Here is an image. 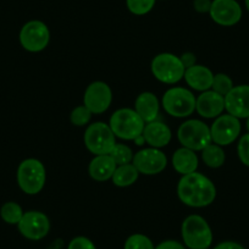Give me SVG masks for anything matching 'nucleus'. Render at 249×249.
<instances>
[{
	"instance_id": "24",
	"label": "nucleus",
	"mask_w": 249,
	"mask_h": 249,
	"mask_svg": "<svg viewBox=\"0 0 249 249\" xmlns=\"http://www.w3.org/2000/svg\"><path fill=\"white\" fill-rule=\"evenodd\" d=\"M23 214L22 208L15 202H8L1 207L0 209V216L6 224L10 225H18L20 220L22 219Z\"/></svg>"
},
{
	"instance_id": "14",
	"label": "nucleus",
	"mask_w": 249,
	"mask_h": 249,
	"mask_svg": "<svg viewBox=\"0 0 249 249\" xmlns=\"http://www.w3.org/2000/svg\"><path fill=\"white\" fill-rule=\"evenodd\" d=\"M209 15L222 27H232L242 18V8L237 0H213Z\"/></svg>"
},
{
	"instance_id": "7",
	"label": "nucleus",
	"mask_w": 249,
	"mask_h": 249,
	"mask_svg": "<svg viewBox=\"0 0 249 249\" xmlns=\"http://www.w3.org/2000/svg\"><path fill=\"white\" fill-rule=\"evenodd\" d=\"M196 97L191 90L182 87L170 88L162 97L164 110L172 117H187L196 110Z\"/></svg>"
},
{
	"instance_id": "33",
	"label": "nucleus",
	"mask_w": 249,
	"mask_h": 249,
	"mask_svg": "<svg viewBox=\"0 0 249 249\" xmlns=\"http://www.w3.org/2000/svg\"><path fill=\"white\" fill-rule=\"evenodd\" d=\"M179 59H181L182 64L186 69L192 68V66L196 65V55L193 53H184L179 56Z\"/></svg>"
},
{
	"instance_id": "6",
	"label": "nucleus",
	"mask_w": 249,
	"mask_h": 249,
	"mask_svg": "<svg viewBox=\"0 0 249 249\" xmlns=\"http://www.w3.org/2000/svg\"><path fill=\"white\" fill-rule=\"evenodd\" d=\"M152 73L158 81L166 85H175L183 78L186 68L179 56L170 53H161L153 59Z\"/></svg>"
},
{
	"instance_id": "8",
	"label": "nucleus",
	"mask_w": 249,
	"mask_h": 249,
	"mask_svg": "<svg viewBox=\"0 0 249 249\" xmlns=\"http://www.w3.org/2000/svg\"><path fill=\"white\" fill-rule=\"evenodd\" d=\"M85 145L90 153L95 155L110 154L115 147V135L109 124L104 122H94L89 124L85 132Z\"/></svg>"
},
{
	"instance_id": "37",
	"label": "nucleus",
	"mask_w": 249,
	"mask_h": 249,
	"mask_svg": "<svg viewBox=\"0 0 249 249\" xmlns=\"http://www.w3.org/2000/svg\"><path fill=\"white\" fill-rule=\"evenodd\" d=\"M247 130H248L249 133V117H247Z\"/></svg>"
},
{
	"instance_id": "3",
	"label": "nucleus",
	"mask_w": 249,
	"mask_h": 249,
	"mask_svg": "<svg viewBox=\"0 0 249 249\" xmlns=\"http://www.w3.org/2000/svg\"><path fill=\"white\" fill-rule=\"evenodd\" d=\"M183 243L190 249H209L213 243V231L200 215H190L181 226Z\"/></svg>"
},
{
	"instance_id": "19",
	"label": "nucleus",
	"mask_w": 249,
	"mask_h": 249,
	"mask_svg": "<svg viewBox=\"0 0 249 249\" xmlns=\"http://www.w3.org/2000/svg\"><path fill=\"white\" fill-rule=\"evenodd\" d=\"M135 110L144 122L155 121L159 114V100L152 92H143L135 102Z\"/></svg>"
},
{
	"instance_id": "5",
	"label": "nucleus",
	"mask_w": 249,
	"mask_h": 249,
	"mask_svg": "<svg viewBox=\"0 0 249 249\" xmlns=\"http://www.w3.org/2000/svg\"><path fill=\"white\" fill-rule=\"evenodd\" d=\"M179 143L193 152H202L212 143L210 127L200 120H188L177 131Z\"/></svg>"
},
{
	"instance_id": "20",
	"label": "nucleus",
	"mask_w": 249,
	"mask_h": 249,
	"mask_svg": "<svg viewBox=\"0 0 249 249\" xmlns=\"http://www.w3.org/2000/svg\"><path fill=\"white\" fill-rule=\"evenodd\" d=\"M117 165L109 154L95 155L89 164V176L99 182L107 181L112 177Z\"/></svg>"
},
{
	"instance_id": "25",
	"label": "nucleus",
	"mask_w": 249,
	"mask_h": 249,
	"mask_svg": "<svg viewBox=\"0 0 249 249\" xmlns=\"http://www.w3.org/2000/svg\"><path fill=\"white\" fill-rule=\"evenodd\" d=\"M109 155L112 158V160H114L115 164H116L117 166H120V165L131 164L133 160L132 150H131V148L127 147L126 144H117L116 143Z\"/></svg>"
},
{
	"instance_id": "10",
	"label": "nucleus",
	"mask_w": 249,
	"mask_h": 249,
	"mask_svg": "<svg viewBox=\"0 0 249 249\" xmlns=\"http://www.w3.org/2000/svg\"><path fill=\"white\" fill-rule=\"evenodd\" d=\"M239 133H241L239 119L230 114L220 115L210 127L212 142L220 147H225V145L233 143L238 138Z\"/></svg>"
},
{
	"instance_id": "1",
	"label": "nucleus",
	"mask_w": 249,
	"mask_h": 249,
	"mask_svg": "<svg viewBox=\"0 0 249 249\" xmlns=\"http://www.w3.org/2000/svg\"><path fill=\"white\" fill-rule=\"evenodd\" d=\"M177 196L188 207L204 208L215 200L216 188L212 179L196 171L181 177L177 186Z\"/></svg>"
},
{
	"instance_id": "32",
	"label": "nucleus",
	"mask_w": 249,
	"mask_h": 249,
	"mask_svg": "<svg viewBox=\"0 0 249 249\" xmlns=\"http://www.w3.org/2000/svg\"><path fill=\"white\" fill-rule=\"evenodd\" d=\"M213 0H193V8L199 14H209Z\"/></svg>"
},
{
	"instance_id": "15",
	"label": "nucleus",
	"mask_w": 249,
	"mask_h": 249,
	"mask_svg": "<svg viewBox=\"0 0 249 249\" xmlns=\"http://www.w3.org/2000/svg\"><path fill=\"white\" fill-rule=\"evenodd\" d=\"M225 109L237 119L249 117V85L236 86L225 95Z\"/></svg>"
},
{
	"instance_id": "17",
	"label": "nucleus",
	"mask_w": 249,
	"mask_h": 249,
	"mask_svg": "<svg viewBox=\"0 0 249 249\" xmlns=\"http://www.w3.org/2000/svg\"><path fill=\"white\" fill-rule=\"evenodd\" d=\"M183 78L187 85L195 90L205 92V90H209L212 88L214 73L207 66L197 65L196 64L192 68L186 69Z\"/></svg>"
},
{
	"instance_id": "28",
	"label": "nucleus",
	"mask_w": 249,
	"mask_h": 249,
	"mask_svg": "<svg viewBox=\"0 0 249 249\" xmlns=\"http://www.w3.org/2000/svg\"><path fill=\"white\" fill-rule=\"evenodd\" d=\"M233 87V82H232V80L230 78V76L225 75V73H217V75H214L212 90H214V92L219 93L220 95L225 97V95H226Z\"/></svg>"
},
{
	"instance_id": "9",
	"label": "nucleus",
	"mask_w": 249,
	"mask_h": 249,
	"mask_svg": "<svg viewBox=\"0 0 249 249\" xmlns=\"http://www.w3.org/2000/svg\"><path fill=\"white\" fill-rule=\"evenodd\" d=\"M50 32L44 22L38 20L28 21L23 25L20 32V43L27 52L38 53L48 47Z\"/></svg>"
},
{
	"instance_id": "36",
	"label": "nucleus",
	"mask_w": 249,
	"mask_h": 249,
	"mask_svg": "<svg viewBox=\"0 0 249 249\" xmlns=\"http://www.w3.org/2000/svg\"><path fill=\"white\" fill-rule=\"evenodd\" d=\"M244 4H246V8L249 13V0H244Z\"/></svg>"
},
{
	"instance_id": "22",
	"label": "nucleus",
	"mask_w": 249,
	"mask_h": 249,
	"mask_svg": "<svg viewBox=\"0 0 249 249\" xmlns=\"http://www.w3.org/2000/svg\"><path fill=\"white\" fill-rule=\"evenodd\" d=\"M140 172L136 169L133 164H126V165H120L116 167L114 175H112L111 179L112 183L117 187H130L138 179Z\"/></svg>"
},
{
	"instance_id": "26",
	"label": "nucleus",
	"mask_w": 249,
	"mask_h": 249,
	"mask_svg": "<svg viewBox=\"0 0 249 249\" xmlns=\"http://www.w3.org/2000/svg\"><path fill=\"white\" fill-rule=\"evenodd\" d=\"M157 0H126L128 11L133 15L143 16L153 10Z\"/></svg>"
},
{
	"instance_id": "27",
	"label": "nucleus",
	"mask_w": 249,
	"mask_h": 249,
	"mask_svg": "<svg viewBox=\"0 0 249 249\" xmlns=\"http://www.w3.org/2000/svg\"><path fill=\"white\" fill-rule=\"evenodd\" d=\"M154 244L149 237L141 233H135L124 242V249H154Z\"/></svg>"
},
{
	"instance_id": "4",
	"label": "nucleus",
	"mask_w": 249,
	"mask_h": 249,
	"mask_svg": "<svg viewBox=\"0 0 249 249\" xmlns=\"http://www.w3.org/2000/svg\"><path fill=\"white\" fill-rule=\"evenodd\" d=\"M47 179L45 167L39 160L26 159L18 169V183L26 195L35 196L43 190Z\"/></svg>"
},
{
	"instance_id": "30",
	"label": "nucleus",
	"mask_w": 249,
	"mask_h": 249,
	"mask_svg": "<svg viewBox=\"0 0 249 249\" xmlns=\"http://www.w3.org/2000/svg\"><path fill=\"white\" fill-rule=\"evenodd\" d=\"M237 154L243 165L249 167V133L243 135L238 141L237 145Z\"/></svg>"
},
{
	"instance_id": "12",
	"label": "nucleus",
	"mask_w": 249,
	"mask_h": 249,
	"mask_svg": "<svg viewBox=\"0 0 249 249\" xmlns=\"http://www.w3.org/2000/svg\"><path fill=\"white\" fill-rule=\"evenodd\" d=\"M112 102V93L109 86L102 81L90 83L83 95V105L92 114H103L109 109Z\"/></svg>"
},
{
	"instance_id": "21",
	"label": "nucleus",
	"mask_w": 249,
	"mask_h": 249,
	"mask_svg": "<svg viewBox=\"0 0 249 249\" xmlns=\"http://www.w3.org/2000/svg\"><path fill=\"white\" fill-rule=\"evenodd\" d=\"M172 166L178 174L188 175L197 171L198 157L188 148H179L172 155Z\"/></svg>"
},
{
	"instance_id": "18",
	"label": "nucleus",
	"mask_w": 249,
	"mask_h": 249,
	"mask_svg": "<svg viewBox=\"0 0 249 249\" xmlns=\"http://www.w3.org/2000/svg\"><path fill=\"white\" fill-rule=\"evenodd\" d=\"M143 137L145 143L152 148H162L167 145L171 141V130L166 124L159 121L148 122L143 130Z\"/></svg>"
},
{
	"instance_id": "23",
	"label": "nucleus",
	"mask_w": 249,
	"mask_h": 249,
	"mask_svg": "<svg viewBox=\"0 0 249 249\" xmlns=\"http://www.w3.org/2000/svg\"><path fill=\"white\" fill-rule=\"evenodd\" d=\"M202 159L207 166L212 167V169H217V167H221L225 164L226 157H225V152L222 147L215 144V143L214 144L210 143L209 145H207L202 150Z\"/></svg>"
},
{
	"instance_id": "31",
	"label": "nucleus",
	"mask_w": 249,
	"mask_h": 249,
	"mask_svg": "<svg viewBox=\"0 0 249 249\" xmlns=\"http://www.w3.org/2000/svg\"><path fill=\"white\" fill-rule=\"evenodd\" d=\"M68 249H97L95 244L87 237H75L72 241L69 243Z\"/></svg>"
},
{
	"instance_id": "16",
	"label": "nucleus",
	"mask_w": 249,
	"mask_h": 249,
	"mask_svg": "<svg viewBox=\"0 0 249 249\" xmlns=\"http://www.w3.org/2000/svg\"><path fill=\"white\" fill-rule=\"evenodd\" d=\"M196 110L205 119L219 117L225 110V97L214 90H205L196 100Z\"/></svg>"
},
{
	"instance_id": "35",
	"label": "nucleus",
	"mask_w": 249,
	"mask_h": 249,
	"mask_svg": "<svg viewBox=\"0 0 249 249\" xmlns=\"http://www.w3.org/2000/svg\"><path fill=\"white\" fill-rule=\"evenodd\" d=\"M214 249H246V248L242 247L241 244L236 243V242L227 241V242H222V243L217 244Z\"/></svg>"
},
{
	"instance_id": "34",
	"label": "nucleus",
	"mask_w": 249,
	"mask_h": 249,
	"mask_svg": "<svg viewBox=\"0 0 249 249\" xmlns=\"http://www.w3.org/2000/svg\"><path fill=\"white\" fill-rule=\"evenodd\" d=\"M154 249H186L183 244H181L177 241H164L160 244H158Z\"/></svg>"
},
{
	"instance_id": "2",
	"label": "nucleus",
	"mask_w": 249,
	"mask_h": 249,
	"mask_svg": "<svg viewBox=\"0 0 249 249\" xmlns=\"http://www.w3.org/2000/svg\"><path fill=\"white\" fill-rule=\"evenodd\" d=\"M144 124L142 117L136 112L135 109L124 107L119 109L110 117V128L115 137L124 141H135L143 135Z\"/></svg>"
},
{
	"instance_id": "11",
	"label": "nucleus",
	"mask_w": 249,
	"mask_h": 249,
	"mask_svg": "<svg viewBox=\"0 0 249 249\" xmlns=\"http://www.w3.org/2000/svg\"><path fill=\"white\" fill-rule=\"evenodd\" d=\"M132 164L140 174L152 176L160 174L167 165V158L158 148H145L133 155Z\"/></svg>"
},
{
	"instance_id": "13",
	"label": "nucleus",
	"mask_w": 249,
	"mask_h": 249,
	"mask_svg": "<svg viewBox=\"0 0 249 249\" xmlns=\"http://www.w3.org/2000/svg\"><path fill=\"white\" fill-rule=\"evenodd\" d=\"M18 231L25 238L31 241L43 239L50 231V221L40 212H27L18 224Z\"/></svg>"
},
{
	"instance_id": "29",
	"label": "nucleus",
	"mask_w": 249,
	"mask_h": 249,
	"mask_svg": "<svg viewBox=\"0 0 249 249\" xmlns=\"http://www.w3.org/2000/svg\"><path fill=\"white\" fill-rule=\"evenodd\" d=\"M92 112L88 107H86L85 105H81V107H75L72 110L70 115V120L72 122V124L78 126V127H82L85 124H87L88 122L92 119Z\"/></svg>"
}]
</instances>
